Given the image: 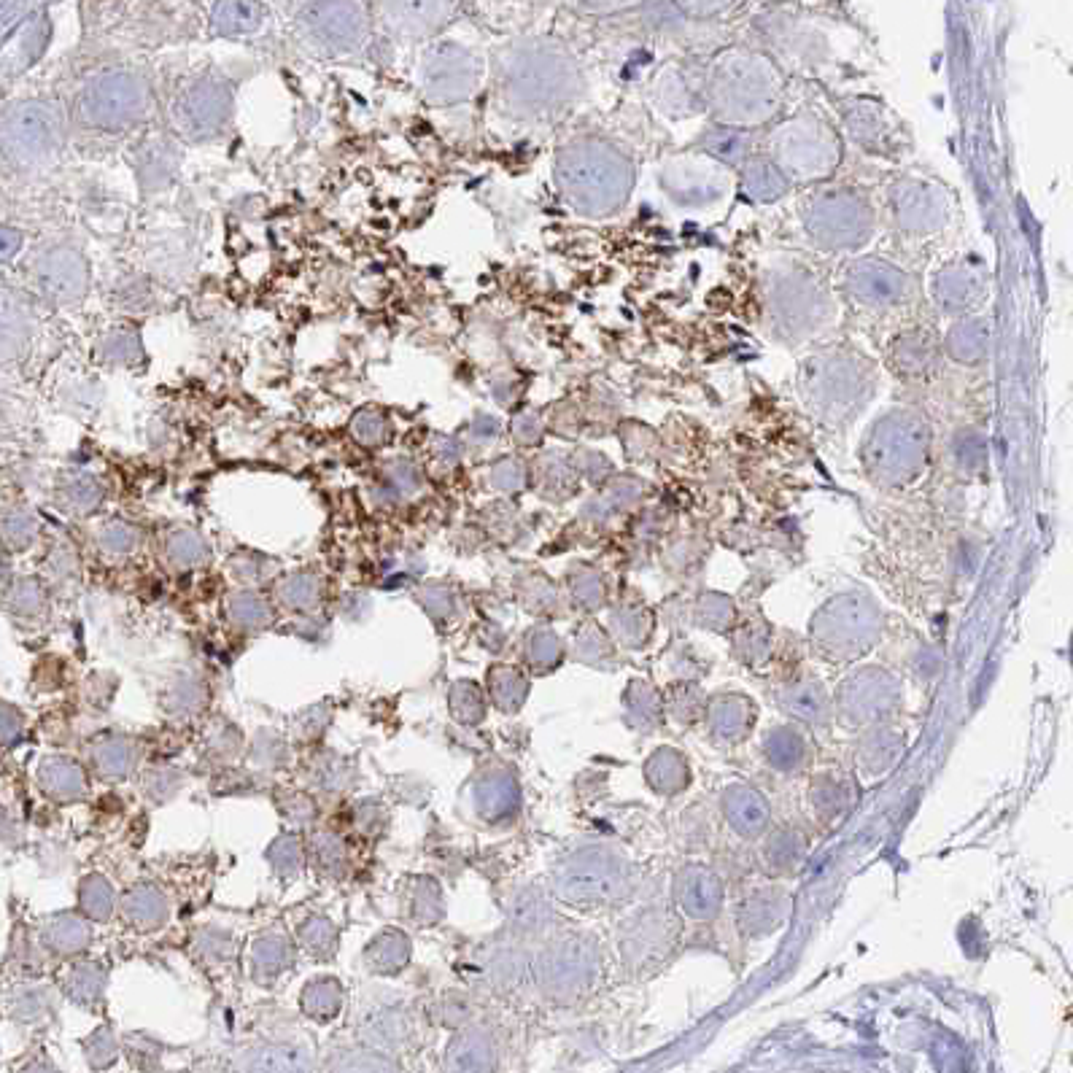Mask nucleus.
I'll return each instance as SVG.
<instances>
[{
    "mask_svg": "<svg viewBox=\"0 0 1073 1073\" xmlns=\"http://www.w3.org/2000/svg\"><path fill=\"white\" fill-rule=\"evenodd\" d=\"M149 108V84L135 71H106L89 81L76 100V119L92 130H125Z\"/></svg>",
    "mask_w": 1073,
    "mask_h": 1073,
    "instance_id": "obj_1",
    "label": "nucleus"
},
{
    "mask_svg": "<svg viewBox=\"0 0 1073 1073\" xmlns=\"http://www.w3.org/2000/svg\"><path fill=\"white\" fill-rule=\"evenodd\" d=\"M63 143V119L52 103L22 100L3 116V149L17 165H38Z\"/></svg>",
    "mask_w": 1073,
    "mask_h": 1073,
    "instance_id": "obj_2",
    "label": "nucleus"
},
{
    "mask_svg": "<svg viewBox=\"0 0 1073 1073\" xmlns=\"http://www.w3.org/2000/svg\"><path fill=\"white\" fill-rule=\"evenodd\" d=\"M300 27L321 52H351L367 33V9L362 3H302Z\"/></svg>",
    "mask_w": 1073,
    "mask_h": 1073,
    "instance_id": "obj_3",
    "label": "nucleus"
},
{
    "mask_svg": "<svg viewBox=\"0 0 1073 1073\" xmlns=\"http://www.w3.org/2000/svg\"><path fill=\"white\" fill-rule=\"evenodd\" d=\"M421 89L435 103H456L478 87V60L459 44H437L421 60Z\"/></svg>",
    "mask_w": 1073,
    "mask_h": 1073,
    "instance_id": "obj_4",
    "label": "nucleus"
},
{
    "mask_svg": "<svg viewBox=\"0 0 1073 1073\" xmlns=\"http://www.w3.org/2000/svg\"><path fill=\"white\" fill-rule=\"evenodd\" d=\"M232 111V92L222 79H200L181 89L173 103V122L192 141L211 138L224 127Z\"/></svg>",
    "mask_w": 1073,
    "mask_h": 1073,
    "instance_id": "obj_5",
    "label": "nucleus"
},
{
    "mask_svg": "<svg viewBox=\"0 0 1073 1073\" xmlns=\"http://www.w3.org/2000/svg\"><path fill=\"white\" fill-rule=\"evenodd\" d=\"M33 275H36L38 289L52 302L68 305L87 294V262L79 251L68 249V246H54V249L44 251L33 267Z\"/></svg>",
    "mask_w": 1073,
    "mask_h": 1073,
    "instance_id": "obj_6",
    "label": "nucleus"
},
{
    "mask_svg": "<svg viewBox=\"0 0 1073 1073\" xmlns=\"http://www.w3.org/2000/svg\"><path fill=\"white\" fill-rule=\"evenodd\" d=\"M49 36H52V22L46 17L44 6H41L30 17V22L22 25V33L17 36V41H3V71L11 76V73L30 68L46 52Z\"/></svg>",
    "mask_w": 1073,
    "mask_h": 1073,
    "instance_id": "obj_7",
    "label": "nucleus"
},
{
    "mask_svg": "<svg viewBox=\"0 0 1073 1073\" xmlns=\"http://www.w3.org/2000/svg\"><path fill=\"white\" fill-rule=\"evenodd\" d=\"M389 22L402 36H432L456 14V3H389L383 6Z\"/></svg>",
    "mask_w": 1073,
    "mask_h": 1073,
    "instance_id": "obj_8",
    "label": "nucleus"
},
{
    "mask_svg": "<svg viewBox=\"0 0 1073 1073\" xmlns=\"http://www.w3.org/2000/svg\"><path fill=\"white\" fill-rule=\"evenodd\" d=\"M262 14L259 3H213L211 27L219 36H243L262 25Z\"/></svg>",
    "mask_w": 1073,
    "mask_h": 1073,
    "instance_id": "obj_9",
    "label": "nucleus"
},
{
    "mask_svg": "<svg viewBox=\"0 0 1073 1073\" xmlns=\"http://www.w3.org/2000/svg\"><path fill=\"white\" fill-rule=\"evenodd\" d=\"M30 340V313L25 311L22 302H14L6 294L3 302V356L14 359L25 351Z\"/></svg>",
    "mask_w": 1073,
    "mask_h": 1073,
    "instance_id": "obj_10",
    "label": "nucleus"
},
{
    "mask_svg": "<svg viewBox=\"0 0 1073 1073\" xmlns=\"http://www.w3.org/2000/svg\"><path fill=\"white\" fill-rule=\"evenodd\" d=\"M146 154H143V162H141V173H143V184L146 187H162L165 181H168L170 176H173V170H176L178 165V157L173 154V146H168V143H160V146H146Z\"/></svg>",
    "mask_w": 1073,
    "mask_h": 1073,
    "instance_id": "obj_11",
    "label": "nucleus"
},
{
    "mask_svg": "<svg viewBox=\"0 0 1073 1073\" xmlns=\"http://www.w3.org/2000/svg\"><path fill=\"white\" fill-rule=\"evenodd\" d=\"M103 497V488L92 475H76L63 486V505L71 507L73 513H89L95 510Z\"/></svg>",
    "mask_w": 1073,
    "mask_h": 1073,
    "instance_id": "obj_12",
    "label": "nucleus"
},
{
    "mask_svg": "<svg viewBox=\"0 0 1073 1073\" xmlns=\"http://www.w3.org/2000/svg\"><path fill=\"white\" fill-rule=\"evenodd\" d=\"M100 354L114 364H133L141 359V340L135 332H111L103 337Z\"/></svg>",
    "mask_w": 1073,
    "mask_h": 1073,
    "instance_id": "obj_13",
    "label": "nucleus"
},
{
    "mask_svg": "<svg viewBox=\"0 0 1073 1073\" xmlns=\"http://www.w3.org/2000/svg\"><path fill=\"white\" fill-rule=\"evenodd\" d=\"M44 777H46L44 780L46 788L52 790V793H57V796H73V793H79L81 790L79 769L68 761L46 763Z\"/></svg>",
    "mask_w": 1073,
    "mask_h": 1073,
    "instance_id": "obj_14",
    "label": "nucleus"
},
{
    "mask_svg": "<svg viewBox=\"0 0 1073 1073\" xmlns=\"http://www.w3.org/2000/svg\"><path fill=\"white\" fill-rule=\"evenodd\" d=\"M168 556L178 567H192L205 556V545L195 532H176L168 540Z\"/></svg>",
    "mask_w": 1073,
    "mask_h": 1073,
    "instance_id": "obj_15",
    "label": "nucleus"
},
{
    "mask_svg": "<svg viewBox=\"0 0 1073 1073\" xmlns=\"http://www.w3.org/2000/svg\"><path fill=\"white\" fill-rule=\"evenodd\" d=\"M230 615L243 626H262L270 618V610L259 596L238 594L230 599Z\"/></svg>",
    "mask_w": 1073,
    "mask_h": 1073,
    "instance_id": "obj_16",
    "label": "nucleus"
},
{
    "mask_svg": "<svg viewBox=\"0 0 1073 1073\" xmlns=\"http://www.w3.org/2000/svg\"><path fill=\"white\" fill-rule=\"evenodd\" d=\"M316 596H319V586H316V580L308 575L289 577L284 586H281V599H284L289 607L308 610V607H313V602H316Z\"/></svg>",
    "mask_w": 1073,
    "mask_h": 1073,
    "instance_id": "obj_17",
    "label": "nucleus"
},
{
    "mask_svg": "<svg viewBox=\"0 0 1073 1073\" xmlns=\"http://www.w3.org/2000/svg\"><path fill=\"white\" fill-rule=\"evenodd\" d=\"M157 909H162V898L154 893V890H135L133 896H130V920L138 925H149V923H157L160 920V912Z\"/></svg>",
    "mask_w": 1073,
    "mask_h": 1073,
    "instance_id": "obj_18",
    "label": "nucleus"
},
{
    "mask_svg": "<svg viewBox=\"0 0 1073 1073\" xmlns=\"http://www.w3.org/2000/svg\"><path fill=\"white\" fill-rule=\"evenodd\" d=\"M351 432H354V437L362 445H378L383 440V435H386V421H383L381 413H375V410H362V413L354 418Z\"/></svg>",
    "mask_w": 1073,
    "mask_h": 1073,
    "instance_id": "obj_19",
    "label": "nucleus"
},
{
    "mask_svg": "<svg viewBox=\"0 0 1073 1073\" xmlns=\"http://www.w3.org/2000/svg\"><path fill=\"white\" fill-rule=\"evenodd\" d=\"M3 532H6V540H9V545H14V548H25L27 542L33 540V532H36V521H33V515H27L25 510H14V513L6 515Z\"/></svg>",
    "mask_w": 1073,
    "mask_h": 1073,
    "instance_id": "obj_20",
    "label": "nucleus"
},
{
    "mask_svg": "<svg viewBox=\"0 0 1073 1073\" xmlns=\"http://www.w3.org/2000/svg\"><path fill=\"white\" fill-rule=\"evenodd\" d=\"M135 542H138V532L133 526L119 524V521L103 526V532H100V545L111 553H127L135 548Z\"/></svg>",
    "mask_w": 1073,
    "mask_h": 1073,
    "instance_id": "obj_21",
    "label": "nucleus"
},
{
    "mask_svg": "<svg viewBox=\"0 0 1073 1073\" xmlns=\"http://www.w3.org/2000/svg\"><path fill=\"white\" fill-rule=\"evenodd\" d=\"M38 6L33 3H0V30H3V41L11 36L14 27H22L25 22H30V17L36 14Z\"/></svg>",
    "mask_w": 1073,
    "mask_h": 1073,
    "instance_id": "obj_22",
    "label": "nucleus"
},
{
    "mask_svg": "<svg viewBox=\"0 0 1073 1073\" xmlns=\"http://www.w3.org/2000/svg\"><path fill=\"white\" fill-rule=\"evenodd\" d=\"M41 602H44V591H41V586L33 583V580L19 583L14 596H11V604H14V610L19 612H33L36 607H41Z\"/></svg>",
    "mask_w": 1073,
    "mask_h": 1073,
    "instance_id": "obj_23",
    "label": "nucleus"
},
{
    "mask_svg": "<svg viewBox=\"0 0 1073 1073\" xmlns=\"http://www.w3.org/2000/svg\"><path fill=\"white\" fill-rule=\"evenodd\" d=\"M491 483L497 488H505V491H510V488H515L518 483H521V472H518V467H515L513 462H499L494 470H491Z\"/></svg>",
    "mask_w": 1073,
    "mask_h": 1073,
    "instance_id": "obj_24",
    "label": "nucleus"
},
{
    "mask_svg": "<svg viewBox=\"0 0 1073 1073\" xmlns=\"http://www.w3.org/2000/svg\"><path fill=\"white\" fill-rule=\"evenodd\" d=\"M0 240H3V259L9 262V259L19 251V246H22V232L11 230V227H3V238Z\"/></svg>",
    "mask_w": 1073,
    "mask_h": 1073,
    "instance_id": "obj_25",
    "label": "nucleus"
},
{
    "mask_svg": "<svg viewBox=\"0 0 1073 1073\" xmlns=\"http://www.w3.org/2000/svg\"><path fill=\"white\" fill-rule=\"evenodd\" d=\"M391 478L400 483V491H413V488L418 486L416 470H413V467H405V464H402L397 472H391Z\"/></svg>",
    "mask_w": 1073,
    "mask_h": 1073,
    "instance_id": "obj_26",
    "label": "nucleus"
}]
</instances>
